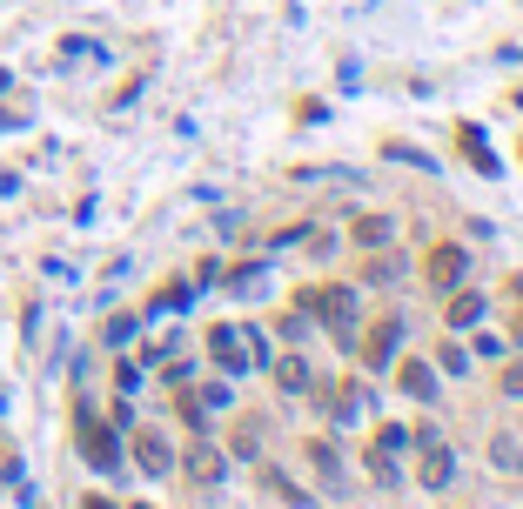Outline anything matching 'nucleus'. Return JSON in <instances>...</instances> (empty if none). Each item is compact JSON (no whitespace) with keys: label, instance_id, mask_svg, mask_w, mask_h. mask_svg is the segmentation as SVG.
<instances>
[{"label":"nucleus","instance_id":"39448f33","mask_svg":"<svg viewBox=\"0 0 523 509\" xmlns=\"http://www.w3.org/2000/svg\"><path fill=\"white\" fill-rule=\"evenodd\" d=\"M135 463L148 469V476H168V469H175V456H168V436H161V429H135Z\"/></svg>","mask_w":523,"mask_h":509},{"label":"nucleus","instance_id":"f3484780","mask_svg":"<svg viewBox=\"0 0 523 509\" xmlns=\"http://www.w3.org/2000/svg\"><path fill=\"white\" fill-rule=\"evenodd\" d=\"M135 509H148V503H135Z\"/></svg>","mask_w":523,"mask_h":509},{"label":"nucleus","instance_id":"6e6552de","mask_svg":"<svg viewBox=\"0 0 523 509\" xmlns=\"http://www.w3.org/2000/svg\"><path fill=\"white\" fill-rule=\"evenodd\" d=\"M430 282H443V288L463 282V255H456V248H436L430 255Z\"/></svg>","mask_w":523,"mask_h":509},{"label":"nucleus","instance_id":"7ed1b4c3","mask_svg":"<svg viewBox=\"0 0 523 509\" xmlns=\"http://www.w3.org/2000/svg\"><path fill=\"white\" fill-rule=\"evenodd\" d=\"M228 476V456L215 443H188V483H202V489H215Z\"/></svg>","mask_w":523,"mask_h":509},{"label":"nucleus","instance_id":"423d86ee","mask_svg":"<svg viewBox=\"0 0 523 509\" xmlns=\"http://www.w3.org/2000/svg\"><path fill=\"white\" fill-rule=\"evenodd\" d=\"M416 483H423V489H450L456 483V456L443 443H430V449H423V463H416Z\"/></svg>","mask_w":523,"mask_h":509},{"label":"nucleus","instance_id":"0eeeda50","mask_svg":"<svg viewBox=\"0 0 523 509\" xmlns=\"http://www.w3.org/2000/svg\"><path fill=\"white\" fill-rule=\"evenodd\" d=\"M396 382H403V396L436 402V369H430V362H396Z\"/></svg>","mask_w":523,"mask_h":509},{"label":"nucleus","instance_id":"f8f14e48","mask_svg":"<svg viewBox=\"0 0 523 509\" xmlns=\"http://www.w3.org/2000/svg\"><path fill=\"white\" fill-rule=\"evenodd\" d=\"M463 148H470V161H477L483 175H497V161H490V148H483V134H477V128H463Z\"/></svg>","mask_w":523,"mask_h":509},{"label":"nucleus","instance_id":"20e7f679","mask_svg":"<svg viewBox=\"0 0 523 509\" xmlns=\"http://www.w3.org/2000/svg\"><path fill=\"white\" fill-rule=\"evenodd\" d=\"M396 335H403V322H396V315H383V322L369 329V342H363V362H369V369H389V362H396Z\"/></svg>","mask_w":523,"mask_h":509},{"label":"nucleus","instance_id":"ddd939ff","mask_svg":"<svg viewBox=\"0 0 523 509\" xmlns=\"http://www.w3.org/2000/svg\"><path fill=\"white\" fill-rule=\"evenodd\" d=\"M369 476H376V483H396V456H389L383 443L369 449Z\"/></svg>","mask_w":523,"mask_h":509},{"label":"nucleus","instance_id":"2eb2a0df","mask_svg":"<svg viewBox=\"0 0 523 509\" xmlns=\"http://www.w3.org/2000/svg\"><path fill=\"white\" fill-rule=\"evenodd\" d=\"M497 469H523V456H517V443H510V436H497Z\"/></svg>","mask_w":523,"mask_h":509},{"label":"nucleus","instance_id":"9d476101","mask_svg":"<svg viewBox=\"0 0 523 509\" xmlns=\"http://www.w3.org/2000/svg\"><path fill=\"white\" fill-rule=\"evenodd\" d=\"M275 382H282L289 396H296V389H309V362H302V355H289V362H275Z\"/></svg>","mask_w":523,"mask_h":509},{"label":"nucleus","instance_id":"1a4fd4ad","mask_svg":"<svg viewBox=\"0 0 523 509\" xmlns=\"http://www.w3.org/2000/svg\"><path fill=\"white\" fill-rule=\"evenodd\" d=\"M483 322V295H450V329H470Z\"/></svg>","mask_w":523,"mask_h":509},{"label":"nucleus","instance_id":"f257e3e1","mask_svg":"<svg viewBox=\"0 0 523 509\" xmlns=\"http://www.w3.org/2000/svg\"><path fill=\"white\" fill-rule=\"evenodd\" d=\"M302 309H316L322 322L349 342V322H356V288H309V295H302Z\"/></svg>","mask_w":523,"mask_h":509},{"label":"nucleus","instance_id":"dca6fc26","mask_svg":"<svg viewBox=\"0 0 523 509\" xmlns=\"http://www.w3.org/2000/svg\"><path fill=\"white\" fill-rule=\"evenodd\" d=\"M503 396H510V402L523 396V362H510V369H503Z\"/></svg>","mask_w":523,"mask_h":509},{"label":"nucleus","instance_id":"f03ea898","mask_svg":"<svg viewBox=\"0 0 523 509\" xmlns=\"http://www.w3.org/2000/svg\"><path fill=\"white\" fill-rule=\"evenodd\" d=\"M81 456H88L94 469H114V463H121V443H114V429H101L88 409H81Z\"/></svg>","mask_w":523,"mask_h":509},{"label":"nucleus","instance_id":"4468645a","mask_svg":"<svg viewBox=\"0 0 523 509\" xmlns=\"http://www.w3.org/2000/svg\"><path fill=\"white\" fill-rule=\"evenodd\" d=\"M309 463H316L322 483H336V449H329V443H309Z\"/></svg>","mask_w":523,"mask_h":509},{"label":"nucleus","instance_id":"9b49d317","mask_svg":"<svg viewBox=\"0 0 523 509\" xmlns=\"http://www.w3.org/2000/svg\"><path fill=\"white\" fill-rule=\"evenodd\" d=\"M356 242H363V248H383V242H389V222H383V215H369V222H356Z\"/></svg>","mask_w":523,"mask_h":509}]
</instances>
